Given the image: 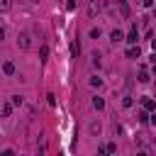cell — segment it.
I'll use <instances>...</instances> for the list:
<instances>
[{
	"label": "cell",
	"instance_id": "obj_1",
	"mask_svg": "<svg viewBox=\"0 0 156 156\" xmlns=\"http://www.w3.org/2000/svg\"><path fill=\"white\" fill-rule=\"evenodd\" d=\"M17 46H20V49H22V51H27V49H29V46H32V37H29V34H27V32H22V34H20V37H17Z\"/></svg>",
	"mask_w": 156,
	"mask_h": 156
},
{
	"label": "cell",
	"instance_id": "obj_2",
	"mask_svg": "<svg viewBox=\"0 0 156 156\" xmlns=\"http://www.w3.org/2000/svg\"><path fill=\"white\" fill-rule=\"evenodd\" d=\"M124 41H127V44H136V41H139V29H136V24H132V29L127 32Z\"/></svg>",
	"mask_w": 156,
	"mask_h": 156
},
{
	"label": "cell",
	"instance_id": "obj_3",
	"mask_svg": "<svg viewBox=\"0 0 156 156\" xmlns=\"http://www.w3.org/2000/svg\"><path fill=\"white\" fill-rule=\"evenodd\" d=\"M141 56V49L136 46V44H129V49H127V58H139Z\"/></svg>",
	"mask_w": 156,
	"mask_h": 156
},
{
	"label": "cell",
	"instance_id": "obj_4",
	"mask_svg": "<svg viewBox=\"0 0 156 156\" xmlns=\"http://www.w3.org/2000/svg\"><path fill=\"white\" fill-rule=\"evenodd\" d=\"M117 5H119V12H122V17H124V20H129V15H132V10H129V5H127V0H117Z\"/></svg>",
	"mask_w": 156,
	"mask_h": 156
},
{
	"label": "cell",
	"instance_id": "obj_5",
	"mask_svg": "<svg viewBox=\"0 0 156 156\" xmlns=\"http://www.w3.org/2000/svg\"><path fill=\"white\" fill-rule=\"evenodd\" d=\"M122 39H124V32H122V29H112V32H110V41H112V44H117V41H122Z\"/></svg>",
	"mask_w": 156,
	"mask_h": 156
},
{
	"label": "cell",
	"instance_id": "obj_6",
	"mask_svg": "<svg viewBox=\"0 0 156 156\" xmlns=\"http://www.w3.org/2000/svg\"><path fill=\"white\" fill-rule=\"evenodd\" d=\"M98 12H100V5H98V0H90V5H88V15H90V17H95Z\"/></svg>",
	"mask_w": 156,
	"mask_h": 156
},
{
	"label": "cell",
	"instance_id": "obj_7",
	"mask_svg": "<svg viewBox=\"0 0 156 156\" xmlns=\"http://www.w3.org/2000/svg\"><path fill=\"white\" fill-rule=\"evenodd\" d=\"M141 105H144V110H149V112L156 110V102H154L151 98H141Z\"/></svg>",
	"mask_w": 156,
	"mask_h": 156
},
{
	"label": "cell",
	"instance_id": "obj_8",
	"mask_svg": "<svg viewBox=\"0 0 156 156\" xmlns=\"http://www.w3.org/2000/svg\"><path fill=\"white\" fill-rule=\"evenodd\" d=\"M2 73H5V76H12V73H15V63H12V61H5V63H2Z\"/></svg>",
	"mask_w": 156,
	"mask_h": 156
},
{
	"label": "cell",
	"instance_id": "obj_9",
	"mask_svg": "<svg viewBox=\"0 0 156 156\" xmlns=\"http://www.w3.org/2000/svg\"><path fill=\"white\" fill-rule=\"evenodd\" d=\"M93 66H95V68L102 66V54H100V51H93Z\"/></svg>",
	"mask_w": 156,
	"mask_h": 156
},
{
	"label": "cell",
	"instance_id": "obj_10",
	"mask_svg": "<svg viewBox=\"0 0 156 156\" xmlns=\"http://www.w3.org/2000/svg\"><path fill=\"white\" fill-rule=\"evenodd\" d=\"M93 107H95V110H102V107H105V100L95 95V98H93Z\"/></svg>",
	"mask_w": 156,
	"mask_h": 156
},
{
	"label": "cell",
	"instance_id": "obj_11",
	"mask_svg": "<svg viewBox=\"0 0 156 156\" xmlns=\"http://www.w3.org/2000/svg\"><path fill=\"white\" fill-rule=\"evenodd\" d=\"M10 102H12V107H20L24 100H22V95H12V98H10Z\"/></svg>",
	"mask_w": 156,
	"mask_h": 156
},
{
	"label": "cell",
	"instance_id": "obj_12",
	"mask_svg": "<svg viewBox=\"0 0 156 156\" xmlns=\"http://www.w3.org/2000/svg\"><path fill=\"white\" fill-rule=\"evenodd\" d=\"M12 115V102H5L2 105V117H10Z\"/></svg>",
	"mask_w": 156,
	"mask_h": 156
},
{
	"label": "cell",
	"instance_id": "obj_13",
	"mask_svg": "<svg viewBox=\"0 0 156 156\" xmlns=\"http://www.w3.org/2000/svg\"><path fill=\"white\" fill-rule=\"evenodd\" d=\"M12 7V0H0V12H7Z\"/></svg>",
	"mask_w": 156,
	"mask_h": 156
},
{
	"label": "cell",
	"instance_id": "obj_14",
	"mask_svg": "<svg viewBox=\"0 0 156 156\" xmlns=\"http://www.w3.org/2000/svg\"><path fill=\"white\" fill-rule=\"evenodd\" d=\"M90 85H93V88H100V85H102V78L93 76V78H90Z\"/></svg>",
	"mask_w": 156,
	"mask_h": 156
},
{
	"label": "cell",
	"instance_id": "obj_15",
	"mask_svg": "<svg viewBox=\"0 0 156 156\" xmlns=\"http://www.w3.org/2000/svg\"><path fill=\"white\" fill-rule=\"evenodd\" d=\"M136 80H139V83H149V73H146V71H141V73H139V78H136Z\"/></svg>",
	"mask_w": 156,
	"mask_h": 156
},
{
	"label": "cell",
	"instance_id": "obj_16",
	"mask_svg": "<svg viewBox=\"0 0 156 156\" xmlns=\"http://www.w3.org/2000/svg\"><path fill=\"white\" fill-rule=\"evenodd\" d=\"M39 56H41V61H46V56H49V49H46V46H41V49H39Z\"/></svg>",
	"mask_w": 156,
	"mask_h": 156
},
{
	"label": "cell",
	"instance_id": "obj_17",
	"mask_svg": "<svg viewBox=\"0 0 156 156\" xmlns=\"http://www.w3.org/2000/svg\"><path fill=\"white\" fill-rule=\"evenodd\" d=\"M90 134H100V124H98V122L90 124Z\"/></svg>",
	"mask_w": 156,
	"mask_h": 156
},
{
	"label": "cell",
	"instance_id": "obj_18",
	"mask_svg": "<svg viewBox=\"0 0 156 156\" xmlns=\"http://www.w3.org/2000/svg\"><path fill=\"white\" fill-rule=\"evenodd\" d=\"M98 37H100V29L93 27V29H90V39H98Z\"/></svg>",
	"mask_w": 156,
	"mask_h": 156
},
{
	"label": "cell",
	"instance_id": "obj_19",
	"mask_svg": "<svg viewBox=\"0 0 156 156\" xmlns=\"http://www.w3.org/2000/svg\"><path fill=\"white\" fill-rule=\"evenodd\" d=\"M78 51H80V46H78V41H73V44H71V54H73V56H76V54H78Z\"/></svg>",
	"mask_w": 156,
	"mask_h": 156
},
{
	"label": "cell",
	"instance_id": "obj_20",
	"mask_svg": "<svg viewBox=\"0 0 156 156\" xmlns=\"http://www.w3.org/2000/svg\"><path fill=\"white\" fill-rule=\"evenodd\" d=\"M105 149H107V154H115V151H117V144H107Z\"/></svg>",
	"mask_w": 156,
	"mask_h": 156
},
{
	"label": "cell",
	"instance_id": "obj_21",
	"mask_svg": "<svg viewBox=\"0 0 156 156\" xmlns=\"http://www.w3.org/2000/svg\"><path fill=\"white\" fill-rule=\"evenodd\" d=\"M149 124H154V127H156V110L149 115Z\"/></svg>",
	"mask_w": 156,
	"mask_h": 156
},
{
	"label": "cell",
	"instance_id": "obj_22",
	"mask_svg": "<svg viewBox=\"0 0 156 156\" xmlns=\"http://www.w3.org/2000/svg\"><path fill=\"white\" fill-rule=\"evenodd\" d=\"M122 105H124V107H132V98H129V95H127V98H124V100H122Z\"/></svg>",
	"mask_w": 156,
	"mask_h": 156
},
{
	"label": "cell",
	"instance_id": "obj_23",
	"mask_svg": "<svg viewBox=\"0 0 156 156\" xmlns=\"http://www.w3.org/2000/svg\"><path fill=\"white\" fill-rule=\"evenodd\" d=\"M66 7H68V10H76V0H68V2H66Z\"/></svg>",
	"mask_w": 156,
	"mask_h": 156
},
{
	"label": "cell",
	"instance_id": "obj_24",
	"mask_svg": "<svg viewBox=\"0 0 156 156\" xmlns=\"http://www.w3.org/2000/svg\"><path fill=\"white\" fill-rule=\"evenodd\" d=\"M154 5V0H144V7H151Z\"/></svg>",
	"mask_w": 156,
	"mask_h": 156
},
{
	"label": "cell",
	"instance_id": "obj_25",
	"mask_svg": "<svg viewBox=\"0 0 156 156\" xmlns=\"http://www.w3.org/2000/svg\"><path fill=\"white\" fill-rule=\"evenodd\" d=\"M0 39H5V27L0 24Z\"/></svg>",
	"mask_w": 156,
	"mask_h": 156
},
{
	"label": "cell",
	"instance_id": "obj_26",
	"mask_svg": "<svg viewBox=\"0 0 156 156\" xmlns=\"http://www.w3.org/2000/svg\"><path fill=\"white\" fill-rule=\"evenodd\" d=\"M151 49H154V51H156V39H154V41H151Z\"/></svg>",
	"mask_w": 156,
	"mask_h": 156
},
{
	"label": "cell",
	"instance_id": "obj_27",
	"mask_svg": "<svg viewBox=\"0 0 156 156\" xmlns=\"http://www.w3.org/2000/svg\"><path fill=\"white\" fill-rule=\"evenodd\" d=\"M154 17H156V7H154Z\"/></svg>",
	"mask_w": 156,
	"mask_h": 156
},
{
	"label": "cell",
	"instance_id": "obj_28",
	"mask_svg": "<svg viewBox=\"0 0 156 156\" xmlns=\"http://www.w3.org/2000/svg\"><path fill=\"white\" fill-rule=\"evenodd\" d=\"M17 2H27V0H17Z\"/></svg>",
	"mask_w": 156,
	"mask_h": 156
}]
</instances>
